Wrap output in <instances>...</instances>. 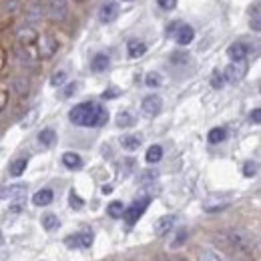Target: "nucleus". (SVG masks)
Listing matches in <instances>:
<instances>
[{"mask_svg":"<svg viewBox=\"0 0 261 261\" xmlns=\"http://www.w3.org/2000/svg\"><path fill=\"white\" fill-rule=\"evenodd\" d=\"M77 91V85L75 83H71L69 87H67V91H64V97H73V93Z\"/></svg>","mask_w":261,"mask_h":261,"instance_id":"41","label":"nucleus"},{"mask_svg":"<svg viewBox=\"0 0 261 261\" xmlns=\"http://www.w3.org/2000/svg\"><path fill=\"white\" fill-rule=\"evenodd\" d=\"M145 159H147V163H159L161 159H163V147L161 145H151L149 149H147V155H145Z\"/></svg>","mask_w":261,"mask_h":261,"instance_id":"20","label":"nucleus"},{"mask_svg":"<svg viewBox=\"0 0 261 261\" xmlns=\"http://www.w3.org/2000/svg\"><path fill=\"white\" fill-rule=\"evenodd\" d=\"M38 143L42 145V147H52L54 143H56V133L54 129H42L38 133Z\"/></svg>","mask_w":261,"mask_h":261,"instance_id":"19","label":"nucleus"},{"mask_svg":"<svg viewBox=\"0 0 261 261\" xmlns=\"http://www.w3.org/2000/svg\"><path fill=\"white\" fill-rule=\"evenodd\" d=\"M125 2H130V0H125Z\"/></svg>","mask_w":261,"mask_h":261,"instance_id":"46","label":"nucleus"},{"mask_svg":"<svg viewBox=\"0 0 261 261\" xmlns=\"http://www.w3.org/2000/svg\"><path fill=\"white\" fill-rule=\"evenodd\" d=\"M64 245L71 247V249H87V247L93 245V231L91 229H83L81 233L69 235L64 239Z\"/></svg>","mask_w":261,"mask_h":261,"instance_id":"4","label":"nucleus"},{"mask_svg":"<svg viewBox=\"0 0 261 261\" xmlns=\"http://www.w3.org/2000/svg\"><path fill=\"white\" fill-rule=\"evenodd\" d=\"M56 48H58V42H56L52 36H42V42H40V54H42L44 58L52 56Z\"/></svg>","mask_w":261,"mask_h":261,"instance_id":"14","label":"nucleus"},{"mask_svg":"<svg viewBox=\"0 0 261 261\" xmlns=\"http://www.w3.org/2000/svg\"><path fill=\"white\" fill-rule=\"evenodd\" d=\"M26 193V185H10V187H2L0 189V199H12V197H22Z\"/></svg>","mask_w":261,"mask_h":261,"instance_id":"13","label":"nucleus"},{"mask_svg":"<svg viewBox=\"0 0 261 261\" xmlns=\"http://www.w3.org/2000/svg\"><path fill=\"white\" fill-rule=\"evenodd\" d=\"M14 89H16L18 95H24L28 91V83L26 81H14Z\"/></svg>","mask_w":261,"mask_h":261,"instance_id":"35","label":"nucleus"},{"mask_svg":"<svg viewBox=\"0 0 261 261\" xmlns=\"http://www.w3.org/2000/svg\"><path fill=\"white\" fill-rule=\"evenodd\" d=\"M245 71H247L245 60H241V62H231V64H227V69L223 71V79H225V83L235 85V83H239V81L245 77Z\"/></svg>","mask_w":261,"mask_h":261,"instance_id":"5","label":"nucleus"},{"mask_svg":"<svg viewBox=\"0 0 261 261\" xmlns=\"http://www.w3.org/2000/svg\"><path fill=\"white\" fill-rule=\"evenodd\" d=\"M117 95H119L117 91H105V93H103V99H115Z\"/></svg>","mask_w":261,"mask_h":261,"instance_id":"42","label":"nucleus"},{"mask_svg":"<svg viewBox=\"0 0 261 261\" xmlns=\"http://www.w3.org/2000/svg\"><path fill=\"white\" fill-rule=\"evenodd\" d=\"M163 109V99L159 95H147L141 103V111L145 117H157Z\"/></svg>","mask_w":261,"mask_h":261,"instance_id":"6","label":"nucleus"},{"mask_svg":"<svg viewBox=\"0 0 261 261\" xmlns=\"http://www.w3.org/2000/svg\"><path fill=\"white\" fill-rule=\"evenodd\" d=\"M111 191H113V187H111V185H105V187H103V193H105V195H107V193H111Z\"/></svg>","mask_w":261,"mask_h":261,"instance_id":"44","label":"nucleus"},{"mask_svg":"<svg viewBox=\"0 0 261 261\" xmlns=\"http://www.w3.org/2000/svg\"><path fill=\"white\" fill-rule=\"evenodd\" d=\"M58 225H60V221H58V217H56L54 213L42 215V227H44L46 231H54V229H58Z\"/></svg>","mask_w":261,"mask_h":261,"instance_id":"23","label":"nucleus"},{"mask_svg":"<svg viewBox=\"0 0 261 261\" xmlns=\"http://www.w3.org/2000/svg\"><path fill=\"white\" fill-rule=\"evenodd\" d=\"M207 139H209V143L211 145H217V143H223L225 139H227V130L223 129V127H215V129L209 130V135H207Z\"/></svg>","mask_w":261,"mask_h":261,"instance_id":"22","label":"nucleus"},{"mask_svg":"<svg viewBox=\"0 0 261 261\" xmlns=\"http://www.w3.org/2000/svg\"><path fill=\"white\" fill-rule=\"evenodd\" d=\"M243 175L245 177H255L257 175V163L255 161H247L243 165Z\"/></svg>","mask_w":261,"mask_h":261,"instance_id":"31","label":"nucleus"},{"mask_svg":"<svg viewBox=\"0 0 261 261\" xmlns=\"http://www.w3.org/2000/svg\"><path fill=\"white\" fill-rule=\"evenodd\" d=\"M173 225H175V215H163V217H159L157 223H155V235H159V237L167 235L173 229Z\"/></svg>","mask_w":261,"mask_h":261,"instance_id":"10","label":"nucleus"},{"mask_svg":"<svg viewBox=\"0 0 261 261\" xmlns=\"http://www.w3.org/2000/svg\"><path fill=\"white\" fill-rule=\"evenodd\" d=\"M16 54H18V60H20V62H32L30 54H28V52H24L22 48H16Z\"/></svg>","mask_w":261,"mask_h":261,"instance_id":"37","label":"nucleus"},{"mask_svg":"<svg viewBox=\"0 0 261 261\" xmlns=\"http://www.w3.org/2000/svg\"><path fill=\"white\" fill-rule=\"evenodd\" d=\"M149 203H151V199H149V197H141V199L133 201L129 207L123 211V217H125V221H127L129 225H135V223H137V221L143 217V213L147 211Z\"/></svg>","mask_w":261,"mask_h":261,"instance_id":"3","label":"nucleus"},{"mask_svg":"<svg viewBox=\"0 0 261 261\" xmlns=\"http://www.w3.org/2000/svg\"><path fill=\"white\" fill-rule=\"evenodd\" d=\"M16 6H18V0H6L4 10H6V12H14V10H16Z\"/></svg>","mask_w":261,"mask_h":261,"instance_id":"39","label":"nucleus"},{"mask_svg":"<svg viewBox=\"0 0 261 261\" xmlns=\"http://www.w3.org/2000/svg\"><path fill=\"white\" fill-rule=\"evenodd\" d=\"M179 24H181L179 20H173V22H171V24L167 26V34H169V36H171V34H175V30L179 28Z\"/></svg>","mask_w":261,"mask_h":261,"instance_id":"40","label":"nucleus"},{"mask_svg":"<svg viewBox=\"0 0 261 261\" xmlns=\"http://www.w3.org/2000/svg\"><path fill=\"white\" fill-rule=\"evenodd\" d=\"M107 67H109V54L99 52V54H95V56H93V60H91V69H93L95 73H103V71H107Z\"/></svg>","mask_w":261,"mask_h":261,"instance_id":"16","label":"nucleus"},{"mask_svg":"<svg viewBox=\"0 0 261 261\" xmlns=\"http://www.w3.org/2000/svg\"><path fill=\"white\" fill-rule=\"evenodd\" d=\"M147 52V44L143 40H129L127 42V54L130 58H139Z\"/></svg>","mask_w":261,"mask_h":261,"instance_id":"15","label":"nucleus"},{"mask_svg":"<svg viewBox=\"0 0 261 261\" xmlns=\"http://www.w3.org/2000/svg\"><path fill=\"white\" fill-rule=\"evenodd\" d=\"M117 125H119L121 129H129V127L135 125V117L130 115L129 111H123V113L117 115Z\"/></svg>","mask_w":261,"mask_h":261,"instance_id":"24","label":"nucleus"},{"mask_svg":"<svg viewBox=\"0 0 261 261\" xmlns=\"http://www.w3.org/2000/svg\"><path fill=\"white\" fill-rule=\"evenodd\" d=\"M69 201H71V207H73V209H77V211L85 207V201H83V199H81V197H79V195H77L75 191L71 193V197H69Z\"/></svg>","mask_w":261,"mask_h":261,"instance_id":"34","label":"nucleus"},{"mask_svg":"<svg viewBox=\"0 0 261 261\" xmlns=\"http://www.w3.org/2000/svg\"><path fill=\"white\" fill-rule=\"evenodd\" d=\"M62 165L67 167V169H81L83 167V159H81V155H77V153H64L62 155Z\"/></svg>","mask_w":261,"mask_h":261,"instance_id":"17","label":"nucleus"},{"mask_svg":"<svg viewBox=\"0 0 261 261\" xmlns=\"http://www.w3.org/2000/svg\"><path fill=\"white\" fill-rule=\"evenodd\" d=\"M159 261H187L185 257H161Z\"/></svg>","mask_w":261,"mask_h":261,"instance_id":"43","label":"nucleus"},{"mask_svg":"<svg viewBox=\"0 0 261 261\" xmlns=\"http://www.w3.org/2000/svg\"><path fill=\"white\" fill-rule=\"evenodd\" d=\"M52 199H54V193H52L50 189H40V191H36V193L32 195V203H34L36 207L50 205V203H52Z\"/></svg>","mask_w":261,"mask_h":261,"instance_id":"11","label":"nucleus"},{"mask_svg":"<svg viewBox=\"0 0 261 261\" xmlns=\"http://www.w3.org/2000/svg\"><path fill=\"white\" fill-rule=\"evenodd\" d=\"M223 85H225L223 73L215 71V73H213V77H211V87H213V89H223Z\"/></svg>","mask_w":261,"mask_h":261,"instance_id":"30","label":"nucleus"},{"mask_svg":"<svg viewBox=\"0 0 261 261\" xmlns=\"http://www.w3.org/2000/svg\"><path fill=\"white\" fill-rule=\"evenodd\" d=\"M48 12H50V16H52L54 20H62V18L67 16V12H69V8H67V0H52V2H50Z\"/></svg>","mask_w":261,"mask_h":261,"instance_id":"12","label":"nucleus"},{"mask_svg":"<svg viewBox=\"0 0 261 261\" xmlns=\"http://www.w3.org/2000/svg\"><path fill=\"white\" fill-rule=\"evenodd\" d=\"M185 241H187V229H181V231L177 233L175 241L171 243V249H177V247H181V245H183Z\"/></svg>","mask_w":261,"mask_h":261,"instance_id":"33","label":"nucleus"},{"mask_svg":"<svg viewBox=\"0 0 261 261\" xmlns=\"http://www.w3.org/2000/svg\"><path fill=\"white\" fill-rule=\"evenodd\" d=\"M64 81H67V73H64V71H56V73L52 75V79H50V85H52V87H60Z\"/></svg>","mask_w":261,"mask_h":261,"instance_id":"32","label":"nucleus"},{"mask_svg":"<svg viewBox=\"0 0 261 261\" xmlns=\"http://www.w3.org/2000/svg\"><path fill=\"white\" fill-rule=\"evenodd\" d=\"M123 211H125V205H123V201H113V203H109V207H107V213H109L113 219H119V217H123Z\"/></svg>","mask_w":261,"mask_h":261,"instance_id":"25","label":"nucleus"},{"mask_svg":"<svg viewBox=\"0 0 261 261\" xmlns=\"http://www.w3.org/2000/svg\"><path fill=\"white\" fill-rule=\"evenodd\" d=\"M121 145H123V149H127V151H137V149L141 147V137H139V135H125V137L121 139Z\"/></svg>","mask_w":261,"mask_h":261,"instance_id":"21","label":"nucleus"},{"mask_svg":"<svg viewBox=\"0 0 261 261\" xmlns=\"http://www.w3.org/2000/svg\"><path fill=\"white\" fill-rule=\"evenodd\" d=\"M199 261H225L223 255L215 249H201L199 251Z\"/></svg>","mask_w":261,"mask_h":261,"instance_id":"26","label":"nucleus"},{"mask_svg":"<svg viewBox=\"0 0 261 261\" xmlns=\"http://www.w3.org/2000/svg\"><path fill=\"white\" fill-rule=\"evenodd\" d=\"M175 40L181 44V46H187V44H191L193 42V38H195V30H193V26H189V24H179V28L175 30Z\"/></svg>","mask_w":261,"mask_h":261,"instance_id":"9","label":"nucleus"},{"mask_svg":"<svg viewBox=\"0 0 261 261\" xmlns=\"http://www.w3.org/2000/svg\"><path fill=\"white\" fill-rule=\"evenodd\" d=\"M69 119L77 127H103L109 121V111L99 103L87 101V103L75 105L69 113Z\"/></svg>","mask_w":261,"mask_h":261,"instance_id":"1","label":"nucleus"},{"mask_svg":"<svg viewBox=\"0 0 261 261\" xmlns=\"http://www.w3.org/2000/svg\"><path fill=\"white\" fill-rule=\"evenodd\" d=\"M0 243H2V233H0Z\"/></svg>","mask_w":261,"mask_h":261,"instance_id":"45","label":"nucleus"},{"mask_svg":"<svg viewBox=\"0 0 261 261\" xmlns=\"http://www.w3.org/2000/svg\"><path fill=\"white\" fill-rule=\"evenodd\" d=\"M251 44H247V42H233L229 48H227V56L233 60V62H241V60H245L249 54H251Z\"/></svg>","mask_w":261,"mask_h":261,"instance_id":"7","label":"nucleus"},{"mask_svg":"<svg viewBox=\"0 0 261 261\" xmlns=\"http://www.w3.org/2000/svg\"><path fill=\"white\" fill-rule=\"evenodd\" d=\"M26 167H28V159L26 157H20V159H16V161H12L10 163V175L12 177H20L24 171H26Z\"/></svg>","mask_w":261,"mask_h":261,"instance_id":"18","label":"nucleus"},{"mask_svg":"<svg viewBox=\"0 0 261 261\" xmlns=\"http://www.w3.org/2000/svg\"><path fill=\"white\" fill-rule=\"evenodd\" d=\"M259 121H261V111L259 109H253V111H251V115H249V123L259 125Z\"/></svg>","mask_w":261,"mask_h":261,"instance_id":"38","label":"nucleus"},{"mask_svg":"<svg viewBox=\"0 0 261 261\" xmlns=\"http://www.w3.org/2000/svg\"><path fill=\"white\" fill-rule=\"evenodd\" d=\"M117 16H119V4H117V2H107V4H103L101 10H99V20H101L103 24H109V22L117 20Z\"/></svg>","mask_w":261,"mask_h":261,"instance_id":"8","label":"nucleus"},{"mask_svg":"<svg viewBox=\"0 0 261 261\" xmlns=\"http://www.w3.org/2000/svg\"><path fill=\"white\" fill-rule=\"evenodd\" d=\"M145 83H147V87L155 89V87H159V85L163 83V79H161V75H159V73H149V75H147V79H145Z\"/></svg>","mask_w":261,"mask_h":261,"instance_id":"28","label":"nucleus"},{"mask_svg":"<svg viewBox=\"0 0 261 261\" xmlns=\"http://www.w3.org/2000/svg\"><path fill=\"white\" fill-rule=\"evenodd\" d=\"M157 4L163 8V10H173L177 6V0H157Z\"/></svg>","mask_w":261,"mask_h":261,"instance_id":"36","label":"nucleus"},{"mask_svg":"<svg viewBox=\"0 0 261 261\" xmlns=\"http://www.w3.org/2000/svg\"><path fill=\"white\" fill-rule=\"evenodd\" d=\"M251 26H253V30H255V32H259L261 30L259 6H253V10H251Z\"/></svg>","mask_w":261,"mask_h":261,"instance_id":"29","label":"nucleus"},{"mask_svg":"<svg viewBox=\"0 0 261 261\" xmlns=\"http://www.w3.org/2000/svg\"><path fill=\"white\" fill-rule=\"evenodd\" d=\"M227 243L235 251H249L253 245V235L243 229H231V231H227Z\"/></svg>","mask_w":261,"mask_h":261,"instance_id":"2","label":"nucleus"},{"mask_svg":"<svg viewBox=\"0 0 261 261\" xmlns=\"http://www.w3.org/2000/svg\"><path fill=\"white\" fill-rule=\"evenodd\" d=\"M42 14H44V8L40 4H32L28 8V12H26V18L28 20H38V18H42Z\"/></svg>","mask_w":261,"mask_h":261,"instance_id":"27","label":"nucleus"}]
</instances>
